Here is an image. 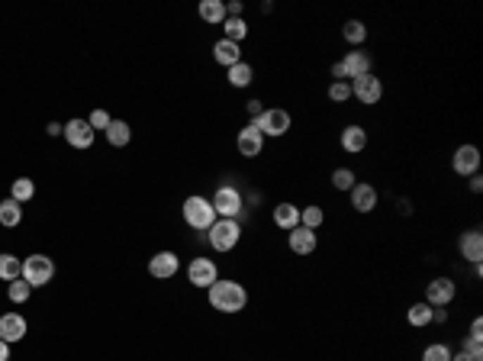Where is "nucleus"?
Segmentation results:
<instances>
[{
    "mask_svg": "<svg viewBox=\"0 0 483 361\" xmlns=\"http://www.w3.org/2000/svg\"><path fill=\"white\" fill-rule=\"evenodd\" d=\"M206 293H210L213 310H219V313H239V310H245V303H249L245 287L235 284V281H216V284L206 287Z\"/></svg>",
    "mask_w": 483,
    "mask_h": 361,
    "instance_id": "f257e3e1",
    "label": "nucleus"
},
{
    "mask_svg": "<svg viewBox=\"0 0 483 361\" xmlns=\"http://www.w3.org/2000/svg\"><path fill=\"white\" fill-rule=\"evenodd\" d=\"M181 213H184V223H187L190 229H200V232H206L213 223H216V210H213V203L206 197H187Z\"/></svg>",
    "mask_w": 483,
    "mask_h": 361,
    "instance_id": "f03ea898",
    "label": "nucleus"
},
{
    "mask_svg": "<svg viewBox=\"0 0 483 361\" xmlns=\"http://www.w3.org/2000/svg\"><path fill=\"white\" fill-rule=\"evenodd\" d=\"M55 277V262L49 255H30L23 262V281L30 287H46Z\"/></svg>",
    "mask_w": 483,
    "mask_h": 361,
    "instance_id": "7ed1b4c3",
    "label": "nucleus"
},
{
    "mask_svg": "<svg viewBox=\"0 0 483 361\" xmlns=\"http://www.w3.org/2000/svg\"><path fill=\"white\" fill-rule=\"evenodd\" d=\"M206 236H210V246L216 248V252H232V248L239 246L242 229L235 220H216V223L206 229Z\"/></svg>",
    "mask_w": 483,
    "mask_h": 361,
    "instance_id": "20e7f679",
    "label": "nucleus"
},
{
    "mask_svg": "<svg viewBox=\"0 0 483 361\" xmlns=\"http://www.w3.org/2000/svg\"><path fill=\"white\" fill-rule=\"evenodd\" d=\"M210 203H213L219 220H235V216L242 213V194L235 191V187H219L216 197H213Z\"/></svg>",
    "mask_w": 483,
    "mask_h": 361,
    "instance_id": "39448f33",
    "label": "nucleus"
},
{
    "mask_svg": "<svg viewBox=\"0 0 483 361\" xmlns=\"http://www.w3.org/2000/svg\"><path fill=\"white\" fill-rule=\"evenodd\" d=\"M351 84V97H358L361 103H377L380 97H384V84H380V77H374V75H361V77H355V81H348Z\"/></svg>",
    "mask_w": 483,
    "mask_h": 361,
    "instance_id": "423d86ee",
    "label": "nucleus"
},
{
    "mask_svg": "<svg viewBox=\"0 0 483 361\" xmlns=\"http://www.w3.org/2000/svg\"><path fill=\"white\" fill-rule=\"evenodd\" d=\"M255 126L261 129V136H284L290 129V113L287 110H265V113L255 120Z\"/></svg>",
    "mask_w": 483,
    "mask_h": 361,
    "instance_id": "0eeeda50",
    "label": "nucleus"
},
{
    "mask_svg": "<svg viewBox=\"0 0 483 361\" xmlns=\"http://www.w3.org/2000/svg\"><path fill=\"white\" fill-rule=\"evenodd\" d=\"M61 136L68 139V146H75V148H91L97 132L91 129L87 120H68V123L61 126Z\"/></svg>",
    "mask_w": 483,
    "mask_h": 361,
    "instance_id": "6e6552de",
    "label": "nucleus"
},
{
    "mask_svg": "<svg viewBox=\"0 0 483 361\" xmlns=\"http://www.w3.org/2000/svg\"><path fill=\"white\" fill-rule=\"evenodd\" d=\"M187 281L194 287H210V284H216L219 281V271H216V265H213L210 258H194L190 268H187Z\"/></svg>",
    "mask_w": 483,
    "mask_h": 361,
    "instance_id": "1a4fd4ad",
    "label": "nucleus"
},
{
    "mask_svg": "<svg viewBox=\"0 0 483 361\" xmlns=\"http://www.w3.org/2000/svg\"><path fill=\"white\" fill-rule=\"evenodd\" d=\"M454 300V281L451 277H435L429 287H425V303H429L432 310L435 307H448Z\"/></svg>",
    "mask_w": 483,
    "mask_h": 361,
    "instance_id": "9d476101",
    "label": "nucleus"
},
{
    "mask_svg": "<svg viewBox=\"0 0 483 361\" xmlns=\"http://www.w3.org/2000/svg\"><path fill=\"white\" fill-rule=\"evenodd\" d=\"M451 168L458 171L460 177L477 175V168H480V148L477 146H460L458 152H454V158H451Z\"/></svg>",
    "mask_w": 483,
    "mask_h": 361,
    "instance_id": "9b49d317",
    "label": "nucleus"
},
{
    "mask_svg": "<svg viewBox=\"0 0 483 361\" xmlns=\"http://www.w3.org/2000/svg\"><path fill=\"white\" fill-rule=\"evenodd\" d=\"M235 146H239V152L245 155V158H258V155H261V148H265V136H261V129H258L255 123H249L245 129L239 132Z\"/></svg>",
    "mask_w": 483,
    "mask_h": 361,
    "instance_id": "f8f14e48",
    "label": "nucleus"
},
{
    "mask_svg": "<svg viewBox=\"0 0 483 361\" xmlns=\"http://www.w3.org/2000/svg\"><path fill=\"white\" fill-rule=\"evenodd\" d=\"M0 338L7 342V346H13V342H20V338H26V319L20 313H4L0 316Z\"/></svg>",
    "mask_w": 483,
    "mask_h": 361,
    "instance_id": "ddd939ff",
    "label": "nucleus"
},
{
    "mask_svg": "<svg viewBox=\"0 0 483 361\" xmlns=\"http://www.w3.org/2000/svg\"><path fill=\"white\" fill-rule=\"evenodd\" d=\"M290 252H296V255H313L316 252V232L313 229H306V226H296V229H290Z\"/></svg>",
    "mask_w": 483,
    "mask_h": 361,
    "instance_id": "4468645a",
    "label": "nucleus"
},
{
    "mask_svg": "<svg viewBox=\"0 0 483 361\" xmlns=\"http://www.w3.org/2000/svg\"><path fill=\"white\" fill-rule=\"evenodd\" d=\"M177 255L174 252H158L155 258L149 262V271H151V277H161V281H168V277H174L177 274Z\"/></svg>",
    "mask_w": 483,
    "mask_h": 361,
    "instance_id": "2eb2a0df",
    "label": "nucleus"
},
{
    "mask_svg": "<svg viewBox=\"0 0 483 361\" xmlns=\"http://www.w3.org/2000/svg\"><path fill=\"white\" fill-rule=\"evenodd\" d=\"M458 248H460V255H464L468 262L480 265V258H483V236H480V229L464 232V236H460V242H458Z\"/></svg>",
    "mask_w": 483,
    "mask_h": 361,
    "instance_id": "dca6fc26",
    "label": "nucleus"
},
{
    "mask_svg": "<svg viewBox=\"0 0 483 361\" xmlns=\"http://www.w3.org/2000/svg\"><path fill=\"white\" fill-rule=\"evenodd\" d=\"M348 194H351V207H355L358 213H370V210L377 207V191L370 184H355Z\"/></svg>",
    "mask_w": 483,
    "mask_h": 361,
    "instance_id": "f3484780",
    "label": "nucleus"
},
{
    "mask_svg": "<svg viewBox=\"0 0 483 361\" xmlns=\"http://www.w3.org/2000/svg\"><path fill=\"white\" fill-rule=\"evenodd\" d=\"M341 68H345L348 81H355V77H361V75H370V58H368V52H348L345 58H341Z\"/></svg>",
    "mask_w": 483,
    "mask_h": 361,
    "instance_id": "a211bd4d",
    "label": "nucleus"
},
{
    "mask_svg": "<svg viewBox=\"0 0 483 361\" xmlns=\"http://www.w3.org/2000/svg\"><path fill=\"white\" fill-rule=\"evenodd\" d=\"M364 146H368V132L361 129V126H345L341 129V148L351 155H361Z\"/></svg>",
    "mask_w": 483,
    "mask_h": 361,
    "instance_id": "6ab92c4d",
    "label": "nucleus"
},
{
    "mask_svg": "<svg viewBox=\"0 0 483 361\" xmlns=\"http://www.w3.org/2000/svg\"><path fill=\"white\" fill-rule=\"evenodd\" d=\"M213 55H216L219 65H226V68H232V65L242 62V49L239 42H229V39H219L216 46H213Z\"/></svg>",
    "mask_w": 483,
    "mask_h": 361,
    "instance_id": "aec40b11",
    "label": "nucleus"
},
{
    "mask_svg": "<svg viewBox=\"0 0 483 361\" xmlns=\"http://www.w3.org/2000/svg\"><path fill=\"white\" fill-rule=\"evenodd\" d=\"M274 223L287 232L296 229V226H300V207H294V203H277V207H274Z\"/></svg>",
    "mask_w": 483,
    "mask_h": 361,
    "instance_id": "412c9836",
    "label": "nucleus"
},
{
    "mask_svg": "<svg viewBox=\"0 0 483 361\" xmlns=\"http://www.w3.org/2000/svg\"><path fill=\"white\" fill-rule=\"evenodd\" d=\"M20 220H23V203H16L13 197L0 200V226H20Z\"/></svg>",
    "mask_w": 483,
    "mask_h": 361,
    "instance_id": "4be33fe9",
    "label": "nucleus"
},
{
    "mask_svg": "<svg viewBox=\"0 0 483 361\" xmlns=\"http://www.w3.org/2000/svg\"><path fill=\"white\" fill-rule=\"evenodd\" d=\"M129 139H132V129H129V123H123V120H113V123L106 126V142L116 148L129 146Z\"/></svg>",
    "mask_w": 483,
    "mask_h": 361,
    "instance_id": "5701e85b",
    "label": "nucleus"
},
{
    "mask_svg": "<svg viewBox=\"0 0 483 361\" xmlns=\"http://www.w3.org/2000/svg\"><path fill=\"white\" fill-rule=\"evenodd\" d=\"M0 277H4V281H16V277H23V262H20L16 255L4 252V255H0Z\"/></svg>",
    "mask_w": 483,
    "mask_h": 361,
    "instance_id": "b1692460",
    "label": "nucleus"
},
{
    "mask_svg": "<svg viewBox=\"0 0 483 361\" xmlns=\"http://www.w3.org/2000/svg\"><path fill=\"white\" fill-rule=\"evenodd\" d=\"M10 197H13L16 203H30V200L36 197V184H32L30 177H16L13 187H10Z\"/></svg>",
    "mask_w": 483,
    "mask_h": 361,
    "instance_id": "393cba45",
    "label": "nucleus"
},
{
    "mask_svg": "<svg viewBox=\"0 0 483 361\" xmlns=\"http://www.w3.org/2000/svg\"><path fill=\"white\" fill-rule=\"evenodd\" d=\"M200 16H203L206 23H222L226 20V4L222 0H203L200 4Z\"/></svg>",
    "mask_w": 483,
    "mask_h": 361,
    "instance_id": "a878e982",
    "label": "nucleus"
},
{
    "mask_svg": "<svg viewBox=\"0 0 483 361\" xmlns=\"http://www.w3.org/2000/svg\"><path fill=\"white\" fill-rule=\"evenodd\" d=\"M251 77H255V71H251L249 62H239V65H232V68H229V84H232V87H249Z\"/></svg>",
    "mask_w": 483,
    "mask_h": 361,
    "instance_id": "bb28decb",
    "label": "nucleus"
},
{
    "mask_svg": "<svg viewBox=\"0 0 483 361\" xmlns=\"http://www.w3.org/2000/svg\"><path fill=\"white\" fill-rule=\"evenodd\" d=\"M341 36H345V42H351V46H361L364 39H368V26H364L361 20H348V23L341 26Z\"/></svg>",
    "mask_w": 483,
    "mask_h": 361,
    "instance_id": "cd10ccee",
    "label": "nucleus"
},
{
    "mask_svg": "<svg viewBox=\"0 0 483 361\" xmlns=\"http://www.w3.org/2000/svg\"><path fill=\"white\" fill-rule=\"evenodd\" d=\"M222 26H226V39H229V42H242V39H245V32H249V26H245V20H242V16H226V20H222Z\"/></svg>",
    "mask_w": 483,
    "mask_h": 361,
    "instance_id": "c85d7f7f",
    "label": "nucleus"
},
{
    "mask_svg": "<svg viewBox=\"0 0 483 361\" xmlns=\"http://www.w3.org/2000/svg\"><path fill=\"white\" fill-rule=\"evenodd\" d=\"M406 319H409V326H429L432 323V307L429 303H413Z\"/></svg>",
    "mask_w": 483,
    "mask_h": 361,
    "instance_id": "c756f323",
    "label": "nucleus"
},
{
    "mask_svg": "<svg viewBox=\"0 0 483 361\" xmlns=\"http://www.w3.org/2000/svg\"><path fill=\"white\" fill-rule=\"evenodd\" d=\"M322 223H325L322 207H306V210H300V226H306V229L316 232Z\"/></svg>",
    "mask_w": 483,
    "mask_h": 361,
    "instance_id": "7c9ffc66",
    "label": "nucleus"
},
{
    "mask_svg": "<svg viewBox=\"0 0 483 361\" xmlns=\"http://www.w3.org/2000/svg\"><path fill=\"white\" fill-rule=\"evenodd\" d=\"M332 184H335V191H351V187L358 184L355 171H351V168H335L332 171Z\"/></svg>",
    "mask_w": 483,
    "mask_h": 361,
    "instance_id": "2f4dec72",
    "label": "nucleus"
},
{
    "mask_svg": "<svg viewBox=\"0 0 483 361\" xmlns=\"http://www.w3.org/2000/svg\"><path fill=\"white\" fill-rule=\"evenodd\" d=\"M30 293H32V287L26 284L23 277H16V281H10V291H7V297L13 300V303H26V300H30Z\"/></svg>",
    "mask_w": 483,
    "mask_h": 361,
    "instance_id": "473e14b6",
    "label": "nucleus"
},
{
    "mask_svg": "<svg viewBox=\"0 0 483 361\" xmlns=\"http://www.w3.org/2000/svg\"><path fill=\"white\" fill-rule=\"evenodd\" d=\"M422 361H451V348L441 346V342H435V346H429L422 352Z\"/></svg>",
    "mask_w": 483,
    "mask_h": 361,
    "instance_id": "72a5a7b5",
    "label": "nucleus"
},
{
    "mask_svg": "<svg viewBox=\"0 0 483 361\" xmlns=\"http://www.w3.org/2000/svg\"><path fill=\"white\" fill-rule=\"evenodd\" d=\"M348 97H351V84H348V81H332V84H329V100L345 103Z\"/></svg>",
    "mask_w": 483,
    "mask_h": 361,
    "instance_id": "f704fd0d",
    "label": "nucleus"
},
{
    "mask_svg": "<svg viewBox=\"0 0 483 361\" xmlns=\"http://www.w3.org/2000/svg\"><path fill=\"white\" fill-rule=\"evenodd\" d=\"M87 123H91V129H94V132H97V129H104V132H106V126L113 123V116L106 113V110H94Z\"/></svg>",
    "mask_w": 483,
    "mask_h": 361,
    "instance_id": "c9c22d12",
    "label": "nucleus"
},
{
    "mask_svg": "<svg viewBox=\"0 0 483 361\" xmlns=\"http://www.w3.org/2000/svg\"><path fill=\"white\" fill-rule=\"evenodd\" d=\"M464 352H468L474 361H483V346H480V338H468V346H464Z\"/></svg>",
    "mask_w": 483,
    "mask_h": 361,
    "instance_id": "e433bc0d",
    "label": "nucleus"
},
{
    "mask_svg": "<svg viewBox=\"0 0 483 361\" xmlns=\"http://www.w3.org/2000/svg\"><path fill=\"white\" fill-rule=\"evenodd\" d=\"M249 113L255 116V120H258L261 113H265V107H261V100H249Z\"/></svg>",
    "mask_w": 483,
    "mask_h": 361,
    "instance_id": "4c0bfd02",
    "label": "nucleus"
},
{
    "mask_svg": "<svg viewBox=\"0 0 483 361\" xmlns=\"http://www.w3.org/2000/svg\"><path fill=\"white\" fill-rule=\"evenodd\" d=\"M470 338H483V319H474V323H470Z\"/></svg>",
    "mask_w": 483,
    "mask_h": 361,
    "instance_id": "58836bf2",
    "label": "nucleus"
},
{
    "mask_svg": "<svg viewBox=\"0 0 483 361\" xmlns=\"http://www.w3.org/2000/svg\"><path fill=\"white\" fill-rule=\"evenodd\" d=\"M226 16H242V4H239V0L226 4Z\"/></svg>",
    "mask_w": 483,
    "mask_h": 361,
    "instance_id": "ea45409f",
    "label": "nucleus"
},
{
    "mask_svg": "<svg viewBox=\"0 0 483 361\" xmlns=\"http://www.w3.org/2000/svg\"><path fill=\"white\" fill-rule=\"evenodd\" d=\"M332 77H335V81H348V75H345V68H341V62L332 65Z\"/></svg>",
    "mask_w": 483,
    "mask_h": 361,
    "instance_id": "a19ab883",
    "label": "nucleus"
},
{
    "mask_svg": "<svg viewBox=\"0 0 483 361\" xmlns=\"http://www.w3.org/2000/svg\"><path fill=\"white\" fill-rule=\"evenodd\" d=\"M470 191H474V194L483 191V177L480 175H470Z\"/></svg>",
    "mask_w": 483,
    "mask_h": 361,
    "instance_id": "79ce46f5",
    "label": "nucleus"
},
{
    "mask_svg": "<svg viewBox=\"0 0 483 361\" xmlns=\"http://www.w3.org/2000/svg\"><path fill=\"white\" fill-rule=\"evenodd\" d=\"M0 361H10V346L0 338Z\"/></svg>",
    "mask_w": 483,
    "mask_h": 361,
    "instance_id": "37998d69",
    "label": "nucleus"
},
{
    "mask_svg": "<svg viewBox=\"0 0 483 361\" xmlns=\"http://www.w3.org/2000/svg\"><path fill=\"white\" fill-rule=\"evenodd\" d=\"M451 361H474V358H470V355H468V352H464V348H460V352H458V355H451Z\"/></svg>",
    "mask_w": 483,
    "mask_h": 361,
    "instance_id": "c03bdc74",
    "label": "nucleus"
},
{
    "mask_svg": "<svg viewBox=\"0 0 483 361\" xmlns=\"http://www.w3.org/2000/svg\"><path fill=\"white\" fill-rule=\"evenodd\" d=\"M46 132H49V136H58L61 126H58V123H49V129H46Z\"/></svg>",
    "mask_w": 483,
    "mask_h": 361,
    "instance_id": "a18cd8bd",
    "label": "nucleus"
}]
</instances>
